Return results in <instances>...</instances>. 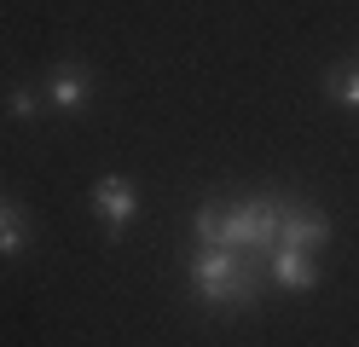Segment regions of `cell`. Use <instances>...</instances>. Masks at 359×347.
I'll list each match as a JSON object with an SVG mask.
<instances>
[{"mask_svg": "<svg viewBox=\"0 0 359 347\" xmlns=\"http://www.w3.org/2000/svg\"><path fill=\"white\" fill-rule=\"evenodd\" d=\"M191 290L203 307H250L255 290H261V266H255V249H203L191 261Z\"/></svg>", "mask_w": 359, "mask_h": 347, "instance_id": "obj_1", "label": "cell"}, {"mask_svg": "<svg viewBox=\"0 0 359 347\" xmlns=\"http://www.w3.org/2000/svg\"><path fill=\"white\" fill-rule=\"evenodd\" d=\"M319 243H330V220L313 215V208L284 203L278 208V249H319Z\"/></svg>", "mask_w": 359, "mask_h": 347, "instance_id": "obj_2", "label": "cell"}, {"mask_svg": "<svg viewBox=\"0 0 359 347\" xmlns=\"http://www.w3.org/2000/svg\"><path fill=\"white\" fill-rule=\"evenodd\" d=\"M93 208L104 215V226H110V238H116V231L133 220V208H140V191H133V185L122 179V174H104L99 185H93Z\"/></svg>", "mask_w": 359, "mask_h": 347, "instance_id": "obj_3", "label": "cell"}, {"mask_svg": "<svg viewBox=\"0 0 359 347\" xmlns=\"http://www.w3.org/2000/svg\"><path fill=\"white\" fill-rule=\"evenodd\" d=\"M47 99H53L58 110H81L87 99H93V69H87V64H53Z\"/></svg>", "mask_w": 359, "mask_h": 347, "instance_id": "obj_4", "label": "cell"}, {"mask_svg": "<svg viewBox=\"0 0 359 347\" xmlns=\"http://www.w3.org/2000/svg\"><path fill=\"white\" fill-rule=\"evenodd\" d=\"M266 272H273L284 290H313V284H319V266H313L307 249H273V266H266Z\"/></svg>", "mask_w": 359, "mask_h": 347, "instance_id": "obj_5", "label": "cell"}, {"mask_svg": "<svg viewBox=\"0 0 359 347\" xmlns=\"http://www.w3.org/2000/svg\"><path fill=\"white\" fill-rule=\"evenodd\" d=\"M0 254H24V208H18L12 197H0Z\"/></svg>", "mask_w": 359, "mask_h": 347, "instance_id": "obj_6", "label": "cell"}, {"mask_svg": "<svg viewBox=\"0 0 359 347\" xmlns=\"http://www.w3.org/2000/svg\"><path fill=\"white\" fill-rule=\"evenodd\" d=\"M325 93L336 104H359V64H336L325 76Z\"/></svg>", "mask_w": 359, "mask_h": 347, "instance_id": "obj_7", "label": "cell"}, {"mask_svg": "<svg viewBox=\"0 0 359 347\" xmlns=\"http://www.w3.org/2000/svg\"><path fill=\"white\" fill-rule=\"evenodd\" d=\"M220 231H226V203H203V208H197V243L215 249Z\"/></svg>", "mask_w": 359, "mask_h": 347, "instance_id": "obj_8", "label": "cell"}, {"mask_svg": "<svg viewBox=\"0 0 359 347\" xmlns=\"http://www.w3.org/2000/svg\"><path fill=\"white\" fill-rule=\"evenodd\" d=\"M6 110H12V116H35V93H29V87H18L12 99H6Z\"/></svg>", "mask_w": 359, "mask_h": 347, "instance_id": "obj_9", "label": "cell"}]
</instances>
